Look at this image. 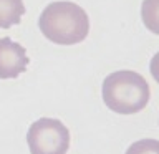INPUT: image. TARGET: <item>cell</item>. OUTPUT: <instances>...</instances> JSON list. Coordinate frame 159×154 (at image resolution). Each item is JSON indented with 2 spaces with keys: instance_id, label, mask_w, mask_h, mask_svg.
Segmentation results:
<instances>
[{
  "instance_id": "2",
  "label": "cell",
  "mask_w": 159,
  "mask_h": 154,
  "mask_svg": "<svg viewBox=\"0 0 159 154\" xmlns=\"http://www.w3.org/2000/svg\"><path fill=\"white\" fill-rule=\"evenodd\" d=\"M101 96L108 109L118 114H134L148 106L151 88L139 73L119 70L103 79Z\"/></svg>"
},
{
  "instance_id": "3",
  "label": "cell",
  "mask_w": 159,
  "mask_h": 154,
  "mask_svg": "<svg viewBox=\"0 0 159 154\" xmlns=\"http://www.w3.org/2000/svg\"><path fill=\"white\" fill-rule=\"evenodd\" d=\"M27 144L32 154H66L70 131L60 119L40 118L28 128Z\"/></svg>"
},
{
  "instance_id": "4",
  "label": "cell",
  "mask_w": 159,
  "mask_h": 154,
  "mask_svg": "<svg viewBox=\"0 0 159 154\" xmlns=\"http://www.w3.org/2000/svg\"><path fill=\"white\" fill-rule=\"evenodd\" d=\"M27 50L12 38H0V79H12L27 71Z\"/></svg>"
},
{
  "instance_id": "8",
  "label": "cell",
  "mask_w": 159,
  "mask_h": 154,
  "mask_svg": "<svg viewBox=\"0 0 159 154\" xmlns=\"http://www.w3.org/2000/svg\"><path fill=\"white\" fill-rule=\"evenodd\" d=\"M149 71H151L152 78L156 79V83L159 84V52L151 58V63H149Z\"/></svg>"
},
{
  "instance_id": "1",
  "label": "cell",
  "mask_w": 159,
  "mask_h": 154,
  "mask_svg": "<svg viewBox=\"0 0 159 154\" xmlns=\"http://www.w3.org/2000/svg\"><path fill=\"white\" fill-rule=\"evenodd\" d=\"M43 37L57 45L81 43L89 33V17L78 3L58 0L45 7L38 18Z\"/></svg>"
},
{
  "instance_id": "6",
  "label": "cell",
  "mask_w": 159,
  "mask_h": 154,
  "mask_svg": "<svg viewBox=\"0 0 159 154\" xmlns=\"http://www.w3.org/2000/svg\"><path fill=\"white\" fill-rule=\"evenodd\" d=\"M141 18L149 32L159 35V0H143Z\"/></svg>"
},
{
  "instance_id": "7",
  "label": "cell",
  "mask_w": 159,
  "mask_h": 154,
  "mask_svg": "<svg viewBox=\"0 0 159 154\" xmlns=\"http://www.w3.org/2000/svg\"><path fill=\"white\" fill-rule=\"evenodd\" d=\"M126 154H159L157 139H139L128 147Z\"/></svg>"
},
{
  "instance_id": "5",
  "label": "cell",
  "mask_w": 159,
  "mask_h": 154,
  "mask_svg": "<svg viewBox=\"0 0 159 154\" xmlns=\"http://www.w3.org/2000/svg\"><path fill=\"white\" fill-rule=\"evenodd\" d=\"M25 13L23 0H0V28L18 25Z\"/></svg>"
}]
</instances>
